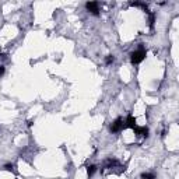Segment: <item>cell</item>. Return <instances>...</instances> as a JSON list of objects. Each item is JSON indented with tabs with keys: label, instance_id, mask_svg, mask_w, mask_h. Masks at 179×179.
<instances>
[{
	"label": "cell",
	"instance_id": "cell-8",
	"mask_svg": "<svg viewBox=\"0 0 179 179\" xmlns=\"http://www.w3.org/2000/svg\"><path fill=\"white\" fill-rule=\"evenodd\" d=\"M113 62H115V57H113L112 55H109V56H106V59H105V63H106V64H112Z\"/></svg>",
	"mask_w": 179,
	"mask_h": 179
},
{
	"label": "cell",
	"instance_id": "cell-7",
	"mask_svg": "<svg viewBox=\"0 0 179 179\" xmlns=\"http://www.w3.org/2000/svg\"><path fill=\"white\" fill-rule=\"evenodd\" d=\"M141 178L143 179H155V176H154L153 174H148V172H144V174H141Z\"/></svg>",
	"mask_w": 179,
	"mask_h": 179
},
{
	"label": "cell",
	"instance_id": "cell-1",
	"mask_svg": "<svg viewBox=\"0 0 179 179\" xmlns=\"http://www.w3.org/2000/svg\"><path fill=\"white\" fill-rule=\"evenodd\" d=\"M144 57H146V50H144L143 48L139 49V50H134V52H132V55H130V60H132L133 64L141 63L144 60Z\"/></svg>",
	"mask_w": 179,
	"mask_h": 179
},
{
	"label": "cell",
	"instance_id": "cell-4",
	"mask_svg": "<svg viewBox=\"0 0 179 179\" xmlns=\"http://www.w3.org/2000/svg\"><path fill=\"white\" fill-rule=\"evenodd\" d=\"M134 132H136V134H140V136H143V137H148V129L147 127H134Z\"/></svg>",
	"mask_w": 179,
	"mask_h": 179
},
{
	"label": "cell",
	"instance_id": "cell-3",
	"mask_svg": "<svg viewBox=\"0 0 179 179\" xmlns=\"http://www.w3.org/2000/svg\"><path fill=\"white\" fill-rule=\"evenodd\" d=\"M85 7L90 13H92L94 16H98L99 14V7H98V3L97 2H88L87 4H85Z\"/></svg>",
	"mask_w": 179,
	"mask_h": 179
},
{
	"label": "cell",
	"instance_id": "cell-5",
	"mask_svg": "<svg viewBox=\"0 0 179 179\" xmlns=\"http://www.w3.org/2000/svg\"><path fill=\"white\" fill-rule=\"evenodd\" d=\"M126 126L130 127V129H134V127L137 126V125H136V119H134L132 115L127 116V119H126Z\"/></svg>",
	"mask_w": 179,
	"mask_h": 179
},
{
	"label": "cell",
	"instance_id": "cell-10",
	"mask_svg": "<svg viewBox=\"0 0 179 179\" xmlns=\"http://www.w3.org/2000/svg\"><path fill=\"white\" fill-rule=\"evenodd\" d=\"M4 74V66H0V77Z\"/></svg>",
	"mask_w": 179,
	"mask_h": 179
},
{
	"label": "cell",
	"instance_id": "cell-2",
	"mask_svg": "<svg viewBox=\"0 0 179 179\" xmlns=\"http://www.w3.org/2000/svg\"><path fill=\"white\" fill-rule=\"evenodd\" d=\"M123 127H125L123 119H122V118H118V119H116L115 122H113L112 125H111V127H109V129H111V132H112V133H116V132H120V130H122Z\"/></svg>",
	"mask_w": 179,
	"mask_h": 179
},
{
	"label": "cell",
	"instance_id": "cell-9",
	"mask_svg": "<svg viewBox=\"0 0 179 179\" xmlns=\"http://www.w3.org/2000/svg\"><path fill=\"white\" fill-rule=\"evenodd\" d=\"M4 169L9 171V172H14V165H13V164H6L4 165Z\"/></svg>",
	"mask_w": 179,
	"mask_h": 179
},
{
	"label": "cell",
	"instance_id": "cell-6",
	"mask_svg": "<svg viewBox=\"0 0 179 179\" xmlns=\"http://www.w3.org/2000/svg\"><path fill=\"white\" fill-rule=\"evenodd\" d=\"M95 171H97V167H95V165H88V167H87V174H88V176H92Z\"/></svg>",
	"mask_w": 179,
	"mask_h": 179
}]
</instances>
